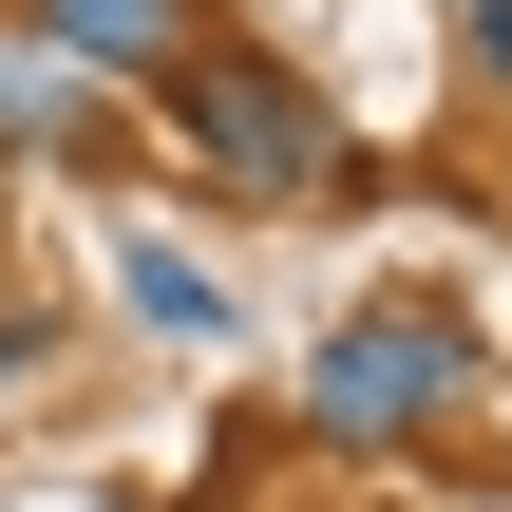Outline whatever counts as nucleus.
<instances>
[{
    "label": "nucleus",
    "mask_w": 512,
    "mask_h": 512,
    "mask_svg": "<svg viewBox=\"0 0 512 512\" xmlns=\"http://www.w3.org/2000/svg\"><path fill=\"white\" fill-rule=\"evenodd\" d=\"M133 95H152L171 152H190L209 190H247V209H323V190H361V133H342L323 76H304L285 38H247V19H190Z\"/></svg>",
    "instance_id": "f257e3e1"
},
{
    "label": "nucleus",
    "mask_w": 512,
    "mask_h": 512,
    "mask_svg": "<svg viewBox=\"0 0 512 512\" xmlns=\"http://www.w3.org/2000/svg\"><path fill=\"white\" fill-rule=\"evenodd\" d=\"M456 399H494V342H475L437 285L342 304V323H323V361H304V437H323V456H437V437H456Z\"/></svg>",
    "instance_id": "f03ea898"
},
{
    "label": "nucleus",
    "mask_w": 512,
    "mask_h": 512,
    "mask_svg": "<svg viewBox=\"0 0 512 512\" xmlns=\"http://www.w3.org/2000/svg\"><path fill=\"white\" fill-rule=\"evenodd\" d=\"M114 304L152 323V342H228L247 304H228V266L209 247H171V228H114Z\"/></svg>",
    "instance_id": "7ed1b4c3"
},
{
    "label": "nucleus",
    "mask_w": 512,
    "mask_h": 512,
    "mask_svg": "<svg viewBox=\"0 0 512 512\" xmlns=\"http://www.w3.org/2000/svg\"><path fill=\"white\" fill-rule=\"evenodd\" d=\"M38 57H76V76H152L171 38H190V0H0Z\"/></svg>",
    "instance_id": "20e7f679"
},
{
    "label": "nucleus",
    "mask_w": 512,
    "mask_h": 512,
    "mask_svg": "<svg viewBox=\"0 0 512 512\" xmlns=\"http://www.w3.org/2000/svg\"><path fill=\"white\" fill-rule=\"evenodd\" d=\"M0 152H114V133H95V76L38 57L19 19H0Z\"/></svg>",
    "instance_id": "39448f33"
},
{
    "label": "nucleus",
    "mask_w": 512,
    "mask_h": 512,
    "mask_svg": "<svg viewBox=\"0 0 512 512\" xmlns=\"http://www.w3.org/2000/svg\"><path fill=\"white\" fill-rule=\"evenodd\" d=\"M57 361V304H0V380H38Z\"/></svg>",
    "instance_id": "423d86ee"
},
{
    "label": "nucleus",
    "mask_w": 512,
    "mask_h": 512,
    "mask_svg": "<svg viewBox=\"0 0 512 512\" xmlns=\"http://www.w3.org/2000/svg\"><path fill=\"white\" fill-rule=\"evenodd\" d=\"M475 95H512V0H475Z\"/></svg>",
    "instance_id": "0eeeda50"
},
{
    "label": "nucleus",
    "mask_w": 512,
    "mask_h": 512,
    "mask_svg": "<svg viewBox=\"0 0 512 512\" xmlns=\"http://www.w3.org/2000/svg\"><path fill=\"white\" fill-rule=\"evenodd\" d=\"M494 399H512V361H494Z\"/></svg>",
    "instance_id": "6e6552de"
}]
</instances>
